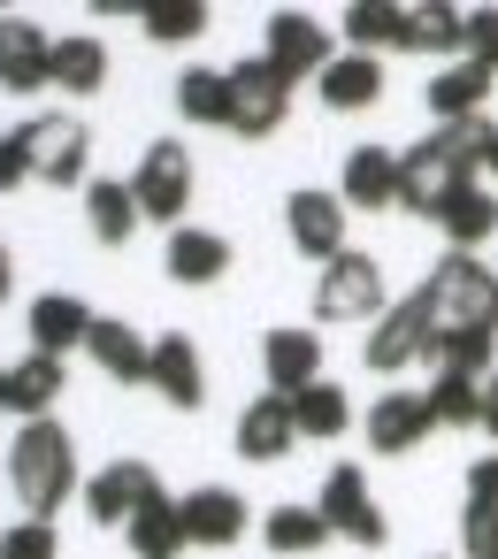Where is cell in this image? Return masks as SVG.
<instances>
[{
	"label": "cell",
	"instance_id": "6da1fadb",
	"mask_svg": "<svg viewBox=\"0 0 498 559\" xmlns=\"http://www.w3.org/2000/svg\"><path fill=\"white\" fill-rule=\"evenodd\" d=\"M414 299L429 307V353L467 345V337H498V269H483L475 253H444Z\"/></svg>",
	"mask_w": 498,
	"mask_h": 559
},
{
	"label": "cell",
	"instance_id": "7a4b0ae2",
	"mask_svg": "<svg viewBox=\"0 0 498 559\" xmlns=\"http://www.w3.org/2000/svg\"><path fill=\"white\" fill-rule=\"evenodd\" d=\"M9 490H16V506L32 521H47V513L70 506V490H78V444H70V429L55 414L16 429V444H9Z\"/></svg>",
	"mask_w": 498,
	"mask_h": 559
},
{
	"label": "cell",
	"instance_id": "3957f363",
	"mask_svg": "<svg viewBox=\"0 0 498 559\" xmlns=\"http://www.w3.org/2000/svg\"><path fill=\"white\" fill-rule=\"evenodd\" d=\"M16 139H24V154H32V185H55V192L85 185V169H93V131H85L70 108L16 123Z\"/></svg>",
	"mask_w": 498,
	"mask_h": 559
},
{
	"label": "cell",
	"instance_id": "277c9868",
	"mask_svg": "<svg viewBox=\"0 0 498 559\" xmlns=\"http://www.w3.org/2000/svg\"><path fill=\"white\" fill-rule=\"evenodd\" d=\"M131 192H139V215H146V223L185 230V207H192V146L154 139V146L139 154V169H131Z\"/></svg>",
	"mask_w": 498,
	"mask_h": 559
},
{
	"label": "cell",
	"instance_id": "5b68a950",
	"mask_svg": "<svg viewBox=\"0 0 498 559\" xmlns=\"http://www.w3.org/2000/svg\"><path fill=\"white\" fill-rule=\"evenodd\" d=\"M383 299V269L376 253H337L330 269H315V322H376Z\"/></svg>",
	"mask_w": 498,
	"mask_h": 559
},
{
	"label": "cell",
	"instance_id": "8992f818",
	"mask_svg": "<svg viewBox=\"0 0 498 559\" xmlns=\"http://www.w3.org/2000/svg\"><path fill=\"white\" fill-rule=\"evenodd\" d=\"M315 513L330 521V536H345V544H360V551H383V536H391V521H383V506L368 498V475H360L353 460H337V467L322 475Z\"/></svg>",
	"mask_w": 498,
	"mask_h": 559
},
{
	"label": "cell",
	"instance_id": "52a82bcc",
	"mask_svg": "<svg viewBox=\"0 0 498 559\" xmlns=\"http://www.w3.org/2000/svg\"><path fill=\"white\" fill-rule=\"evenodd\" d=\"M261 62H269L284 85H307V78H322V70L337 62V47H330V24H315L307 9H276V16H269V39H261Z\"/></svg>",
	"mask_w": 498,
	"mask_h": 559
},
{
	"label": "cell",
	"instance_id": "ba28073f",
	"mask_svg": "<svg viewBox=\"0 0 498 559\" xmlns=\"http://www.w3.org/2000/svg\"><path fill=\"white\" fill-rule=\"evenodd\" d=\"M284 116H292V85H284L261 55L230 62V131H238V139H276Z\"/></svg>",
	"mask_w": 498,
	"mask_h": 559
},
{
	"label": "cell",
	"instance_id": "9c48e42d",
	"mask_svg": "<svg viewBox=\"0 0 498 559\" xmlns=\"http://www.w3.org/2000/svg\"><path fill=\"white\" fill-rule=\"evenodd\" d=\"M345 223H353V207L337 200V192H315V185H299L292 200H284V238L315 261V269H330L337 253H353L345 246Z\"/></svg>",
	"mask_w": 498,
	"mask_h": 559
},
{
	"label": "cell",
	"instance_id": "30bf717a",
	"mask_svg": "<svg viewBox=\"0 0 498 559\" xmlns=\"http://www.w3.org/2000/svg\"><path fill=\"white\" fill-rule=\"evenodd\" d=\"M360 360H368L376 376H399V368L429 360V307H422V299H391V307L376 314V330H368Z\"/></svg>",
	"mask_w": 498,
	"mask_h": 559
},
{
	"label": "cell",
	"instance_id": "8fae6325",
	"mask_svg": "<svg viewBox=\"0 0 498 559\" xmlns=\"http://www.w3.org/2000/svg\"><path fill=\"white\" fill-rule=\"evenodd\" d=\"M146 498H162V475H154L146 460H108L100 475H85V513H93L100 528H131V513H139Z\"/></svg>",
	"mask_w": 498,
	"mask_h": 559
},
{
	"label": "cell",
	"instance_id": "7c38bea8",
	"mask_svg": "<svg viewBox=\"0 0 498 559\" xmlns=\"http://www.w3.org/2000/svg\"><path fill=\"white\" fill-rule=\"evenodd\" d=\"M55 85V39L32 16H0V93H47Z\"/></svg>",
	"mask_w": 498,
	"mask_h": 559
},
{
	"label": "cell",
	"instance_id": "4fadbf2b",
	"mask_svg": "<svg viewBox=\"0 0 498 559\" xmlns=\"http://www.w3.org/2000/svg\"><path fill=\"white\" fill-rule=\"evenodd\" d=\"M429 429H437V421H429V399H422V391H376V406H368V421H360L368 452H383V460L414 452Z\"/></svg>",
	"mask_w": 498,
	"mask_h": 559
},
{
	"label": "cell",
	"instance_id": "5bb4252c",
	"mask_svg": "<svg viewBox=\"0 0 498 559\" xmlns=\"http://www.w3.org/2000/svg\"><path fill=\"white\" fill-rule=\"evenodd\" d=\"M437 230H444V246L452 253H475L483 238H498V192L483 185V177H467V185H452L444 200H437V215H429Z\"/></svg>",
	"mask_w": 498,
	"mask_h": 559
},
{
	"label": "cell",
	"instance_id": "9a60e30c",
	"mask_svg": "<svg viewBox=\"0 0 498 559\" xmlns=\"http://www.w3.org/2000/svg\"><path fill=\"white\" fill-rule=\"evenodd\" d=\"M177 513H185V536L192 544H238L246 536V498L230 490V483H200V490H185L177 498Z\"/></svg>",
	"mask_w": 498,
	"mask_h": 559
},
{
	"label": "cell",
	"instance_id": "2e32d148",
	"mask_svg": "<svg viewBox=\"0 0 498 559\" xmlns=\"http://www.w3.org/2000/svg\"><path fill=\"white\" fill-rule=\"evenodd\" d=\"M24 322H32V353H55V360H62L70 345H85V337H93V322H100V314H93L78 292H39Z\"/></svg>",
	"mask_w": 498,
	"mask_h": 559
},
{
	"label": "cell",
	"instance_id": "e0dca14e",
	"mask_svg": "<svg viewBox=\"0 0 498 559\" xmlns=\"http://www.w3.org/2000/svg\"><path fill=\"white\" fill-rule=\"evenodd\" d=\"M85 353H93V368H100V376H116V383H154V337H139V330H131V322H116V314H100V322H93Z\"/></svg>",
	"mask_w": 498,
	"mask_h": 559
},
{
	"label": "cell",
	"instance_id": "ac0fdd59",
	"mask_svg": "<svg viewBox=\"0 0 498 559\" xmlns=\"http://www.w3.org/2000/svg\"><path fill=\"white\" fill-rule=\"evenodd\" d=\"M261 376H269V391H307L315 376H322V330H269L261 337Z\"/></svg>",
	"mask_w": 498,
	"mask_h": 559
},
{
	"label": "cell",
	"instance_id": "d6986e66",
	"mask_svg": "<svg viewBox=\"0 0 498 559\" xmlns=\"http://www.w3.org/2000/svg\"><path fill=\"white\" fill-rule=\"evenodd\" d=\"M154 391H162L169 406H185V414L208 406V368H200V353H192L185 330H162V337H154Z\"/></svg>",
	"mask_w": 498,
	"mask_h": 559
},
{
	"label": "cell",
	"instance_id": "ffe728a7",
	"mask_svg": "<svg viewBox=\"0 0 498 559\" xmlns=\"http://www.w3.org/2000/svg\"><path fill=\"white\" fill-rule=\"evenodd\" d=\"M315 100L337 108V116H360L383 100V55H337L322 78H315Z\"/></svg>",
	"mask_w": 498,
	"mask_h": 559
},
{
	"label": "cell",
	"instance_id": "44dd1931",
	"mask_svg": "<svg viewBox=\"0 0 498 559\" xmlns=\"http://www.w3.org/2000/svg\"><path fill=\"white\" fill-rule=\"evenodd\" d=\"M292 444H299L292 399H284V391H261V399L238 414V460H284Z\"/></svg>",
	"mask_w": 498,
	"mask_h": 559
},
{
	"label": "cell",
	"instance_id": "7402d4cb",
	"mask_svg": "<svg viewBox=\"0 0 498 559\" xmlns=\"http://www.w3.org/2000/svg\"><path fill=\"white\" fill-rule=\"evenodd\" d=\"M337 200L345 207H399V154L391 146H353L345 177H337Z\"/></svg>",
	"mask_w": 498,
	"mask_h": 559
},
{
	"label": "cell",
	"instance_id": "603a6c76",
	"mask_svg": "<svg viewBox=\"0 0 498 559\" xmlns=\"http://www.w3.org/2000/svg\"><path fill=\"white\" fill-rule=\"evenodd\" d=\"M62 391H70V368H62L55 353H24V360L9 368V414H24V421H47Z\"/></svg>",
	"mask_w": 498,
	"mask_h": 559
},
{
	"label": "cell",
	"instance_id": "cb8c5ba5",
	"mask_svg": "<svg viewBox=\"0 0 498 559\" xmlns=\"http://www.w3.org/2000/svg\"><path fill=\"white\" fill-rule=\"evenodd\" d=\"M490 85H498V70H483V62H444V70L429 78V116H437V123H460V116H483V100H490Z\"/></svg>",
	"mask_w": 498,
	"mask_h": 559
},
{
	"label": "cell",
	"instance_id": "d4e9b609",
	"mask_svg": "<svg viewBox=\"0 0 498 559\" xmlns=\"http://www.w3.org/2000/svg\"><path fill=\"white\" fill-rule=\"evenodd\" d=\"M406 55H452L467 62V9H444V0H422V9H406Z\"/></svg>",
	"mask_w": 498,
	"mask_h": 559
},
{
	"label": "cell",
	"instance_id": "484cf974",
	"mask_svg": "<svg viewBox=\"0 0 498 559\" xmlns=\"http://www.w3.org/2000/svg\"><path fill=\"white\" fill-rule=\"evenodd\" d=\"M123 536H131V559H185V544H192V536H185V513H177V498H169V490H162V498H146V506L131 513V528H123Z\"/></svg>",
	"mask_w": 498,
	"mask_h": 559
},
{
	"label": "cell",
	"instance_id": "4316f807",
	"mask_svg": "<svg viewBox=\"0 0 498 559\" xmlns=\"http://www.w3.org/2000/svg\"><path fill=\"white\" fill-rule=\"evenodd\" d=\"M490 139H498V123H490V116H460V123H437V131H429V146L444 154L452 185L483 177V162H490Z\"/></svg>",
	"mask_w": 498,
	"mask_h": 559
},
{
	"label": "cell",
	"instance_id": "83f0119b",
	"mask_svg": "<svg viewBox=\"0 0 498 559\" xmlns=\"http://www.w3.org/2000/svg\"><path fill=\"white\" fill-rule=\"evenodd\" d=\"M452 192V169H444V154L422 139V146H406L399 154V207L406 215H437V200Z\"/></svg>",
	"mask_w": 498,
	"mask_h": 559
},
{
	"label": "cell",
	"instance_id": "f1b7e54d",
	"mask_svg": "<svg viewBox=\"0 0 498 559\" xmlns=\"http://www.w3.org/2000/svg\"><path fill=\"white\" fill-rule=\"evenodd\" d=\"M223 269H230V238L223 230H200V223L169 230V276L177 284H215Z\"/></svg>",
	"mask_w": 498,
	"mask_h": 559
},
{
	"label": "cell",
	"instance_id": "f546056e",
	"mask_svg": "<svg viewBox=\"0 0 498 559\" xmlns=\"http://www.w3.org/2000/svg\"><path fill=\"white\" fill-rule=\"evenodd\" d=\"M337 32H345V55H383V47L406 39V9L399 0H353L337 16Z\"/></svg>",
	"mask_w": 498,
	"mask_h": 559
},
{
	"label": "cell",
	"instance_id": "4dcf8cb0",
	"mask_svg": "<svg viewBox=\"0 0 498 559\" xmlns=\"http://www.w3.org/2000/svg\"><path fill=\"white\" fill-rule=\"evenodd\" d=\"M100 85H108V47H100L93 32H70V39H55V93L85 100V93H100Z\"/></svg>",
	"mask_w": 498,
	"mask_h": 559
},
{
	"label": "cell",
	"instance_id": "1f68e13d",
	"mask_svg": "<svg viewBox=\"0 0 498 559\" xmlns=\"http://www.w3.org/2000/svg\"><path fill=\"white\" fill-rule=\"evenodd\" d=\"M85 223H93L100 246H131V230H139V192L116 185V177H93V185H85Z\"/></svg>",
	"mask_w": 498,
	"mask_h": 559
},
{
	"label": "cell",
	"instance_id": "d6a6232c",
	"mask_svg": "<svg viewBox=\"0 0 498 559\" xmlns=\"http://www.w3.org/2000/svg\"><path fill=\"white\" fill-rule=\"evenodd\" d=\"M261 544H269L276 559H307V551L330 544V521H322L315 506H269V513H261Z\"/></svg>",
	"mask_w": 498,
	"mask_h": 559
},
{
	"label": "cell",
	"instance_id": "836d02e7",
	"mask_svg": "<svg viewBox=\"0 0 498 559\" xmlns=\"http://www.w3.org/2000/svg\"><path fill=\"white\" fill-rule=\"evenodd\" d=\"M177 116H185V123H215V131H230V70L192 62V70L177 78Z\"/></svg>",
	"mask_w": 498,
	"mask_h": 559
},
{
	"label": "cell",
	"instance_id": "e575fe53",
	"mask_svg": "<svg viewBox=\"0 0 498 559\" xmlns=\"http://www.w3.org/2000/svg\"><path fill=\"white\" fill-rule=\"evenodd\" d=\"M422 399H429V421H437V429H483V376L437 368V383H429Z\"/></svg>",
	"mask_w": 498,
	"mask_h": 559
},
{
	"label": "cell",
	"instance_id": "d590c367",
	"mask_svg": "<svg viewBox=\"0 0 498 559\" xmlns=\"http://www.w3.org/2000/svg\"><path fill=\"white\" fill-rule=\"evenodd\" d=\"M292 421H299V437H345L353 429V406H345V391L330 383V376H315L307 391H292Z\"/></svg>",
	"mask_w": 498,
	"mask_h": 559
},
{
	"label": "cell",
	"instance_id": "8d00e7d4",
	"mask_svg": "<svg viewBox=\"0 0 498 559\" xmlns=\"http://www.w3.org/2000/svg\"><path fill=\"white\" fill-rule=\"evenodd\" d=\"M139 24L154 47H192L208 32V0H139Z\"/></svg>",
	"mask_w": 498,
	"mask_h": 559
},
{
	"label": "cell",
	"instance_id": "74e56055",
	"mask_svg": "<svg viewBox=\"0 0 498 559\" xmlns=\"http://www.w3.org/2000/svg\"><path fill=\"white\" fill-rule=\"evenodd\" d=\"M55 551H62L55 521H16V528H0V559H55Z\"/></svg>",
	"mask_w": 498,
	"mask_h": 559
},
{
	"label": "cell",
	"instance_id": "f35d334b",
	"mask_svg": "<svg viewBox=\"0 0 498 559\" xmlns=\"http://www.w3.org/2000/svg\"><path fill=\"white\" fill-rule=\"evenodd\" d=\"M460 559H498V506L460 513Z\"/></svg>",
	"mask_w": 498,
	"mask_h": 559
},
{
	"label": "cell",
	"instance_id": "ab89813d",
	"mask_svg": "<svg viewBox=\"0 0 498 559\" xmlns=\"http://www.w3.org/2000/svg\"><path fill=\"white\" fill-rule=\"evenodd\" d=\"M467 62L498 70V9H467Z\"/></svg>",
	"mask_w": 498,
	"mask_h": 559
},
{
	"label": "cell",
	"instance_id": "60d3db41",
	"mask_svg": "<svg viewBox=\"0 0 498 559\" xmlns=\"http://www.w3.org/2000/svg\"><path fill=\"white\" fill-rule=\"evenodd\" d=\"M16 185H32V154L16 131H0V192H16Z\"/></svg>",
	"mask_w": 498,
	"mask_h": 559
},
{
	"label": "cell",
	"instance_id": "b9f144b4",
	"mask_svg": "<svg viewBox=\"0 0 498 559\" xmlns=\"http://www.w3.org/2000/svg\"><path fill=\"white\" fill-rule=\"evenodd\" d=\"M467 506H498V452L467 460Z\"/></svg>",
	"mask_w": 498,
	"mask_h": 559
},
{
	"label": "cell",
	"instance_id": "7bdbcfd3",
	"mask_svg": "<svg viewBox=\"0 0 498 559\" xmlns=\"http://www.w3.org/2000/svg\"><path fill=\"white\" fill-rule=\"evenodd\" d=\"M483 437H490V444H498V368H490V376H483Z\"/></svg>",
	"mask_w": 498,
	"mask_h": 559
},
{
	"label": "cell",
	"instance_id": "ee69618b",
	"mask_svg": "<svg viewBox=\"0 0 498 559\" xmlns=\"http://www.w3.org/2000/svg\"><path fill=\"white\" fill-rule=\"evenodd\" d=\"M9 292H16V261H9V246H0V307H9Z\"/></svg>",
	"mask_w": 498,
	"mask_h": 559
},
{
	"label": "cell",
	"instance_id": "f6af8a7d",
	"mask_svg": "<svg viewBox=\"0 0 498 559\" xmlns=\"http://www.w3.org/2000/svg\"><path fill=\"white\" fill-rule=\"evenodd\" d=\"M0 414H9V368H0Z\"/></svg>",
	"mask_w": 498,
	"mask_h": 559
},
{
	"label": "cell",
	"instance_id": "bcb514c9",
	"mask_svg": "<svg viewBox=\"0 0 498 559\" xmlns=\"http://www.w3.org/2000/svg\"><path fill=\"white\" fill-rule=\"evenodd\" d=\"M483 169H490V177H498V139H490V162H483Z\"/></svg>",
	"mask_w": 498,
	"mask_h": 559
}]
</instances>
